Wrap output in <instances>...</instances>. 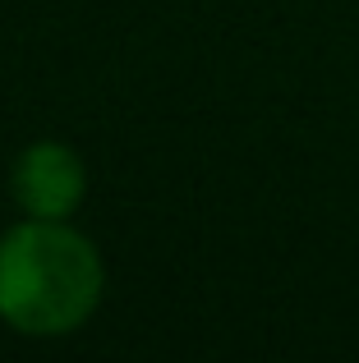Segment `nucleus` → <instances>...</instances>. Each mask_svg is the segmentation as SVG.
<instances>
[{
	"mask_svg": "<svg viewBox=\"0 0 359 363\" xmlns=\"http://www.w3.org/2000/svg\"><path fill=\"white\" fill-rule=\"evenodd\" d=\"M106 257L74 221L18 216L0 230V327L23 340H65L97 318Z\"/></svg>",
	"mask_w": 359,
	"mask_h": 363,
	"instance_id": "f257e3e1",
	"label": "nucleus"
},
{
	"mask_svg": "<svg viewBox=\"0 0 359 363\" xmlns=\"http://www.w3.org/2000/svg\"><path fill=\"white\" fill-rule=\"evenodd\" d=\"M88 198V161L60 138H37L9 161V203L18 216L74 221Z\"/></svg>",
	"mask_w": 359,
	"mask_h": 363,
	"instance_id": "f03ea898",
	"label": "nucleus"
}]
</instances>
